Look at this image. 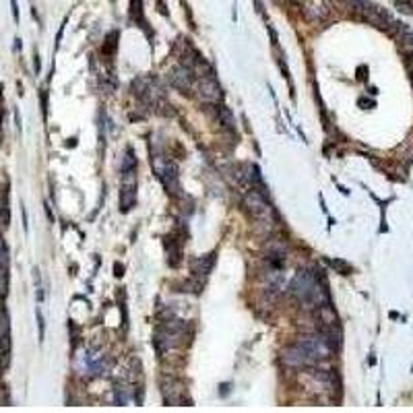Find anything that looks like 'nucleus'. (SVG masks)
<instances>
[{
    "mask_svg": "<svg viewBox=\"0 0 413 413\" xmlns=\"http://www.w3.org/2000/svg\"><path fill=\"white\" fill-rule=\"evenodd\" d=\"M135 203H137V176L135 172H126L120 190V211L129 213L135 207Z\"/></svg>",
    "mask_w": 413,
    "mask_h": 413,
    "instance_id": "0eeeda50",
    "label": "nucleus"
},
{
    "mask_svg": "<svg viewBox=\"0 0 413 413\" xmlns=\"http://www.w3.org/2000/svg\"><path fill=\"white\" fill-rule=\"evenodd\" d=\"M213 265H215V254H205V257L190 259V273H193V277L205 279L211 273Z\"/></svg>",
    "mask_w": 413,
    "mask_h": 413,
    "instance_id": "9d476101",
    "label": "nucleus"
},
{
    "mask_svg": "<svg viewBox=\"0 0 413 413\" xmlns=\"http://www.w3.org/2000/svg\"><path fill=\"white\" fill-rule=\"evenodd\" d=\"M153 170H155L157 180L166 186L168 193H178L180 190V186H178V170L170 160H166V157H162V155L153 157Z\"/></svg>",
    "mask_w": 413,
    "mask_h": 413,
    "instance_id": "39448f33",
    "label": "nucleus"
},
{
    "mask_svg": "<svg viewBox=\"0 0 413 413\" xmlns=\"http://www.w3.org/2000/svg\"><path fill=\"white\" fill-rule=\"evenodd\" d=\"M135 168H137V157H135L133 149L129 147V151H126V155H124V166H122V170H124V174H126V172H135Z\"/></svg>",
    "mask_w": 413,
    "mask_h": 413,
    "instance_id": "f8f14e48",
    "label": "nucleus"
},
{
    "mask_svg": "<svg viewBox=\"0 0 413 413\" xmlns=\"http://www.w3.org/2000/svg\"><path fill=\"white\" fill-rule=\"evenodd\" d=\"M168 79H170L172 87H176L182 93H188L190 87H193V81H195V73L190 69H186V67H182V65H178V67H174L170 71Z\"/></svg>",
    "mask_w": 413,
    "mask_h": 413,
    "instance_id": "1a4fd4ad",
    "label": "nucleus"
},
{
    "mask_svg": "<svg viewBox=\"0 0 413 413\" xmlns=\"http://www.w3.org/2000/svg\"><path fill=\"white\" fill-rule=\"evenodd\" d=\"M114 269H116V277H122V275H124V273H122L124 269H122V265H120V263H116V265H114Z\"/></svg>",
    "mask_w": 413,
    "mask_h": 413,
    "instance_id": "6ab92c4d",
    "label": "nucleus"
},
{
    "mask_svg": "<svg viewBox=\"0 0 413 413\" xmlns=\"http://www.w3.org/2000/svg\"><path fill=\"white\" fill-rule=\"evenodd\" d=\"M300 383L312 395H319V393L327 395V393H335L339 389L337 376L333 372H327V370H308V372H302Z\"/></svg>",
    "mask_w": 413,
    "mask_h": 413,
    "instance_id": "7ed1b4c3",
    "label": "nucleus"
},
{
    "mask_svg": "<svg viewBox=\"0 0 413 413\" xmlns=\"http://www.w3.org/2000/svg\"><path fill=\"white\" fill-rule=\"evenodd\" d=\"M114 401L118 403V405H126L131 401V395H129V391H126L124 387H118V389H114Z\"/></svg>",
    "mask_w": 413,
    "mask_h": 413,
    "instance_id": "ddd939ff",
    "label": "nucleus"
},
{
    "mask_svg": "<svg viewBox=\"0 0 413 413\" xmlns=\"http://www.w3.org/2000/svg\"><path fill=\"white\" fill-rule=\"evenodd\" d=\"M133 93L147 104H157L164 100V87L155 77H139L133 81Z\"/></svg>",
    "mask_w": 413,
    "mask_h": 413,
    "instance_id": "20e7f679",
    "label": "nucleus"
},
{
    "mask_svg": "<svg viewBox=\"0 0 413 413\" xmlns=\"http://www.w3.org/2000/svg\"><path fill=\"white\" fill-rule=\"evenodd\" d=\"M329 13H331L329 0H306V17L310 21H323L325 17H329Z\"/></svg>",
    "mask_w": 413,
    "mask_h": 413,
    "instance_id": "9b49d317",
    "label": "nucleus"
},
{
    "mask_svg": "<svg viewBox=\"0 0 413 413\" xmlns=\"http://www.w3.org/2000/svg\"><path fill=\"white\" fill-rule=\"evenodd\" d=\"M9 224H11L9 207H3V209H0V226H3V228H9Z\"/></svg>",
    "mask_w": 413,
    "mask_h": 413,
    "instance_id": "dca6fc26",
    "label": "nucleus"
},
{
    "mask_svg": "<svg viewBox=\"0 0 413 413\" xmlns=\"http://www.w3.org/2000/svg\"><path fill=\"white\" fill-rule=\"evenodd\" d=\"M34 65H36V73H40V56L36 54V60H34Z\"/></svg>",
    "mask_w": 413,
    "mask_h": 413,
    "instance_id": "aec40b11",
    "label": "nucleus"
},
{
    "mask_svg": "<svg viewBox=\"0 0 413 413\" xmlns=\"http://www.w3.org/2000/svg\"><path fill=\"white\" fill-rule=\"evenodd\" d=\"M279 358H281V364L288 366V368H308V366H312V360L302 352L298 345H292L288 349H283Z\"/></svg>",
    "mask_w": 413,
    "mask_h": 413,
    "instance_id": "6e6552de",
    "label": "nucleus"
},
{
    "mask_svg": "<svg viewBox=\"0 0 413 413\" xmlns=\"http://www.w3.org/2000/svg\"><path fill=\"white\" fill-rule=\"evenodd\" d=\"M11 7H13V15H15V21H19V9H17V0H11Z\"/></svg>",
    "mask_w": 413,
    "mask_h": 413,
    "instance_id": "a211bd4d",
    "label": "nucleus"
},
{
    "mask_svg": "<svg viewBox=\"0 0 413 413\" xmlns=\"http://www.w3.org/2000/svg\"><path fill=\"white\" fill-rule=\"evenodd\" d=\"M36 319H38V327H40V341H44V329H46V325H44V316H42V310H40V308L36 310Z\"/></svg>",
    "mask_w": 413,
    "mask_h": 413,
    "instance_id": "f3484780",
    "label": "nucleus"
},
{
    "mask_svg": "<svg viewBox=\"0 0 413 413\" xmlns=\"http://www.w3.org/2000/svg\"><path fill=\"white\" fill-rule=\"evenodd\" d=\"M290 294L302 304H306L308 308H321L329 304V292L325 288V283L314 271H308V269H302L294 275L290 283Z\"/></svg>",
    "mask_w": 413,
    "mask_h": 413,
    "instance_id": "f257e3e1",
    "label": "nucleus"
},
{
    "mask_svg": "<svg viewBox=\"0 0 413 413\" xmlns=\"http://www.w3.org/2000/svg\"><path fill=\"white\" fill-rule=\"evenodd\" d=\"M244 207H246L248 215L257 221L261 228L275 230V211L263 193H259V190H254V188H248L246 195H244Z\"/></svg>",
    "mask_w": 413,
    "mask_h": 413,
    "instance_id": "f03ea898",
    "label": "nucleus"
},
{
    "mask_svg": "<svg viewBox=\"0 0 413 413\" xmlns=\"http://www.w3.org/2000/svg\"><path fill=\"white\" fill-rule=\"evenodd\" d=\"M197 91L207 104H221L224 102V89H221L215 75L197 77Z\"/></svg>",
    "mask_w": 413,
    "mask_h": 413,
    "instance_id": "423d86ee",
    "label": "nucleus"
},
{
    "mask_svg": "<svg viewBox=\"0 0 413 413\" xmlns=\"http://www.w3.org/2000/svg\"><path fill=\"white\" fill-rule=\"evenodd\" d=\"M219 120L224 122V126H228V129H234V116L228 108H219Z\"/></svg>",
    "mask_w": 413,
    "mask_h": 413,
    "instance_id": "4468645a",
    "label": "nucleus"
},
{
    "mask_svg": "<svg viewBox=\"0 0 413 413\" xmlns=\"http://www.w3.org/2000/svg\"><path fill=\"white\" fill-rule=\"evenodd\" d=\"M331 267H335L337 271H343V275H349L352 273V267H349L347 263H343V261H327Z\"/></svg>",
    "mask_w": 413,
    "mask_h": 413,
    "instance_id": "2eb2a0df",
    "label": "nucleus"
}]
</instances>
